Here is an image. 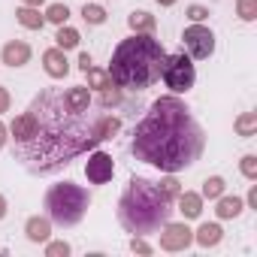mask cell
<instances>
[{"label": "cell", "instance_id": "obj_34", "mask_svg": "<svg viewBox=\"0 0 257 257\" xmlns=\"http://www.w3.org/2000/svg\"><path fill=\"white\" fill-rule=\"evenodd\" d=\"M88 67H91V55H88V52H82V55H79V70L85 73Z\"/></svg>", "mask_w": 257, "mask_h": 257}, {"label": "cell", "instance_id": "obj_21", "mask_svg": "<svg viewBox=\"0 0 257 257\" xmlns=\"http://www.w3.org/2000/svg\"><path fill=\"white\" fill-rule=\"evenodd\" d=\"M55 43H58V49H64V52H67V49H76V46H79V31L61 25L58 34H55Z\"/></svg>", "mask_w": 257, "mask_h": 257}, {"label": "cell", "instance_id": "obj_8", "mask_svg": "<svg viewBox=\"0 0 257 257\" xmlns=\"http://www.w3.org/2000/svg\"><path fill=\"white\" fill-rule=\"evenodd\" d=\"M85 176H88L91 185H106V182H112V176H115V161H112V155H106V152L88 155Z\"/></svg>", "mask_w": 257, "mask_h": 257}, {"label": "cell", "instance_id": "obj_22", "mask_svg": "<svg viewBox=\"0 0 257 257\" xmlns=\"http://www.w3.org/2000/svg\"><path fill=\"white\" fill-rule=\"evenodd\" d=\"M158 191H161V194H164V197H167V200L173 203V200H176V197L182 194V185H179L176 173H167V179H161V182H158Z\"/></svg>", "mask_w": 257, "mask_h": 257}, {"label": "cell", "instance_id": "obj_3", "mask_svg": "<svg viewBox=\"0 0 257 257\" xmlns=\"http://www.w3.org/2000/svg\"><path fill=\"white\" fill-rule=\"evenodd\" d=\"M164 61H167V52L161 40H155L152 34H134L115 46L109 79L124 91H146L161 79Z\"/></svg>", "mask_w": 257, "mask_h": 257}, {"label": "cell", "instance_id": "obj_33", "mask_svg": "<svg viewBox=\"0 0 257 257\" xmlns=\"http://www.w3.org/2000/svg\"><path fill=\"white\" fill-rule=\"evenodd\" d=\"M7 109H10V91L0 85V112H7Z\"/></svg>", "mask_w": 257, "mask_h": 257}, {"label": "cell", "instance_id": "obj_37", "mask_svg": "<svg viewBox=\"0 0 257 257\" xmlns=\"http://www.w3.org/2000/svg\"><path fill=\"white\" fill-rule=\"evenodd\" d=\"M4 215H7V200H4V194H0V221H4Z\"/></svg>", "mask_w": 257, "mask_h": 257}, {"label": "cell", "instance_id": "obj_26", "mask_svg": "<svg viewBox=\"0 0 257 257\" xmlns=\"http://www.w3.org/2000/svg\"><path fill=\"white\" fill-rule=\"evenodd\" d=\"M85 76H88V85H91V88H100V91H103V88H109V85H112L109 73H103V70H97V67H88V70H85Z\"/></svg>", "mask_w": 257, "mask_h": 257}, {"label": "cell", "instance_id": "obj_11", "mask_svg": "<svg viewBox=\"0 0 257 257\" xmlns=\"http://www.w3.org/2000/svg\"><path fill=\"white\" fill-rule=\"evenodd\" d=\"M43 64H46V73H49L52 79H64V76L70 73V61H67L64 49H58V46L43 55Z\"/></svg>", "mask_w": 257, "mask_h": 257}, {"label": "cell", "instance_id": "obj_20", "mask_svg": "<svg viewBox=\"0 0 257 257\" xmlns=\"http://www.w3.org/2000/svg\"><path fill=\"white\" fill-rule=\"evenodd\" d=\"M236 134L239 137H254L257 134V112H242L236 118Z\"/></svg>", "mask_w": 257, "mask_h": 257}, {"label": "cell", "instance_id": "obj_16", "mask_svg": "<svg viewBox=\"0 0 257 257\" xmlns=\"http://www.w3.org/2000/svg\"><path fill=\"white\" fill-rule=\"evenodd\" d=\"M64 100H67V106H70L73 112H85V109L91 106V94H88V88H82V85L67 88V91H64Z\"/></svg>", "mask_w": 257, "mask_h": 257}, {"label": "cell", "instance_id": "obj_38", "mask_svg": "<svg viewBox=\"0 0 257 257\" xmlns=\"http://www.w3.org/2000/svg\"><path fill=\"white\" fill-rule=\"evenodd\" d=\"M22 4H25V7H40L43 0H22Z\"/></svg>", "mask_w": 257, "mask_h": 257}, {"label": "cell", "instance_id": "obj_39", "mask_svg": "<svg viewBox=\"0 0 257 257\" xmlns=\"http://www.w3.org/2000/svg\"><path fill=\"white\" fill-rule=\"evenodd\" d=\"M158 4H161V7H173V4H176V0H158Z\"/></svg>", "mask_w": 257, "mask_h": 257}, {"label": "cell", "instance_id": "obj_31", "mask_svg": "<svg viewBox=\"0 0 257 257\" xmlns=\"http://www.w3.org/2000/svg\"><path fill=\"white\" fill-rule=\"evenodd\" d=\"M188 19H191V22H203V19H209V10L194 4V7H188Z\"/></svg>", "mask_w": 257, "mask_h": 257}, {"label": "cell", "instance_id": "obj_32", "mask_svg": "<svg viewBox=\"0 0 257 257\" xmlns=\"http://www.w3.org/2000/svg\"><path fill=\"white\" fill-rule=\"evenodd\" d=\"M131 248H134L137 254H152V245L143 242V236H134V239H131Z\"/></svg>", "mask_w": 257, "mask_h": 257}, {"label": "cell", "instance_id": "obj_12", "mask_svg": "<svg viewBox=\"0 0 257 257\" xmlns=\"http://www.w3.org/2000/svg\"><path fill=\"white\" fill-rule=\"evenodd\" d=\"M25 233H28L31 242H49V236H52V221H49V215H46V218H43V215L28 218Z\"/></svg>", "mask_w": 257, "mask_h": 257}, {"label": "cell", "instance_id": "obj_7", "mask_svg": "<svg viewBox=\"0 0 257 257\" xmlns=\"http://www.w3.org/2000/svg\"><path fill=\"white\" fill-rule=\"evenodd\" d=\"M182 46H185L188 58L206 61V58H212V52H215V34H212L209 28H203L200 22H194L191 28H185V34H182Z\"/></svg>", "mask_w": 257, "mask_h": 257}, {"label": "cell", "instance_id": "obj_2", "mask_svg": "<svg viewBox=\"0 0 257 257\" xmlns=\"http://www.w3.org/2000/svg\"><path fill=\"white\" fill-rule=\"evenodd\" d=\"M206 134L179 97H161L134 131V158L158 167L161 173H179L200 161Z\"/></svg>", "mask_w": 257, "mask_h": 257}, {"label": "cell", "instance_id": "obj_35", "mask_svg": "<svg viewBox=\"0 0 257 257\" xmlns=\"http://www.w3.org/2000/svg\"><path fill=\"white\" fill-rule=\"evenodd\" d=\"M248 206H257V185H251L248 191Z\"/></svg>", "mask_w": 257, "mask_h": 257}, {"label": "cell", "instance_id": "obj_24", "mask_svg": "<svg viewBox=\"0 0 257 257\" xmlns=\"http://www.w3.org/2000/svg\"><path fill=\"white\" fill-rule=\"evenodd\" d=\"M67 19H70V10L64 7V4H52L49 10H46V22H52V25H67Z\"/></svg>", "mask_w": 257, "mask_h": 257}, {"label": "cell", "instance_id": "obj_17", "mask_svg": "<svg viewBox=\"0 0 257 257\" xmlns=\"http://www.w3.org/2000/svg\"><path fill=\"white\" fill-rule=\"evenodd\" d=\"M127 25H131V31L134 34H152L155 31V16L152 13H146V10H137V13H131L127 16Z\"/></svg>", "mask_w": 257, "mask_h": 257}, {"label": "cell", "instance_id": "obj_14", "mask_svg": "<svg viewBox=\"0 0 257 257\" xmlns=\"http://www.w3.org/2000/svg\"><path fill=\"white\" fill-rule=\"evenodd\" d=\"M176 203H179V212H182L185 218H200V212H203V197H200V194L182 191V194L176 197Z\"/></svg>", "mask_w": 257, "mask_h": 257}, {"label": "cell", "instance_id": "obj_30", "mask_svg": "<svg viewBox=\"0 0 257 257\" xmlns=\"http://www.w3.org/2000/svg\"><path fill=\"white\" fill-rule=\"evenodd\" d=\"M46 254H49V257H67V254H70V245H67V242H49V245H46Z\"/></svg>", "mask_w": 257, "mask_h": 257}, {"label": "cell", "instance_id": "obj_28", "mask_svg": "<svg viewBox=\"0 0 257 257\" xmlns=\"http://www.w3.org/2000/svg\"><path fill=\"white\" fill-rule=\"evenodd\" d=\"M118 103H121V91H118V88H112V85H109V88H103V91H100V106H103V109L118 106Z\"/></svg>", "mask_w": 257, "mask_h": 257}, {"label": "cell", "instance_id": "obj_29", "mask_svg": "<svg viewBox=\"0 0 257 257\" xmlns=\"http://www.w3.org/2000/svg\"><path fill=\"white\" fill-rule=\"evenodd\" d=\"M239 167H242V176H245V179H251V182L257 179V158H254V155H245Z\"/></svg>", "mask_w": 257, "mask_h": 257}, {"label": "cell", "instance_id": "obj_36", "mask_svg": "<svg viewBox=\"0 0 257 257\" xmlns=\"http://www.w3.org/2000/svg\"><path fill=\"white\" fill-rule=\"evenodd\" d=\"M7 140H10V137H7V127H4V124H0V149H4V146H7Z\"/></svg>", "mask_w": 257, "mask_h": 257}, {"label": "cell", "instance_id": "obj_1", "mask_svg": "<svg viewBox=\"0 0 257 257\" xmlns=\"http://www.w3.org/2000/svg\"><path fill=\"white\" fill-rule=\"evenodd\" d=\"M28 109L34 112V134L31 140L16 143V158L34 176L58 173L73 158L91 152L121 131V118L115 115H88L91 106L85 112H73L64 100V91L58 88H46L43 94H37Z\"/></svg>", "mask_w": 257, "mask_h": 257}, {"label": "cell", "instance_id": "obj_5", "mask_svg": "<svg viewBox=\"0 0 257 257\" xmlns=\"http://www.w3.org/2000/svg\"><path fill=\"white\" fill-rule=\"evenodd\" d=\"M91 206V194L82 185L61 182L46 191V215L58 227H76Z\"/></svg>", "mask_w": 257, "mask_h": 257}, {"label": "cell", "instance_id": "obj_23", "mask_svg": "<svg viewBox=\"0 0 257 257\" xmlns=\"http://www.w3.org/2000/svg\"><path fill=\"white\" fill-rule=\"evenodd\" d=\"M224 188H227L224 179H221V176H212V179L203 182V194H200V197H206V200H218V197L224 194Z\"/></svg>", "mask_w": 257, "mask_h": 257}, {"label": "cell", "instance_id": "obj_15", "mask_svg": "<svg viewBox=\"0 0 257 257\" xmlns=\"http://www.w3.org/2000/svg\"><path fill=\"white\" fill-rule=\"evenodd\" d=\"M16 19L28 31H43V25H46V16H40V7H22L16 13Z\"/></svg>", "mask_w": 257, "mask_h": 257}, {"label": "cell", "instance_id": "obj_9", "mask_svg": "<svg viewBox=\"0 0 257 257\" xmlns=\"http://www.w3.org/2000/svg\"><path fill=\"white\" fill-rule=\"evenodd\" d=\"M158 233H161V248L164 251H185L194 242V230L188 224H170L167 221Z\"/></svg>", "mask_w": 257, "mask_h": 257}, {"label": "cell", "instance_id": "obj_25", "mask_svg": "<svg viewBox=\"0 0 257 257\" xmlns=\"http://www.w3.org/2000/svg\"><path fill=\"white\" fill-rule=\"evenodd\" d=\"M82 19H85L88 25H103V22H106V10L97 7V4H85V7H82Z\"/></svg>", "mask_w": 257, "mask_h": 257}, {"label": "cell", "instance_id": "obj_13", "mask_svg": "<svg viewBox=\"0 0 257 257\" xmlns=\"http://www.w3.org/2000/svg\"><path fill=\"white\" fill-rule=\"evenodd\" d=\"M10 134H13V140H16V143H25V140H31V134H34V112H31V109H25V112H22L16 121H13Z\"/></svg>", "mask_w": 257, "mask_h": 257}, {"label": "cell", "instance_id": "obj_4", "mask_svg": "<svg viewBox=\"0 0 257 257\" xmlns=\"http://www.w3.org/2000/svg\"><path fill=\"white\" fill-rule=\"evenodd\" d=\"M170 218H173V203L158 191V185L143 176H134L118 200L121 227L134 236H146V233H158Z\"/></svg>", "mask_w": 257, "mask_h": 257}, {"label": "cell", "instance_id": "obj_10", "mask_svg": "<svg viewBox=\"0 0 257 257\" xmlns=\"http://www.w3.org/2000/svg\"><path fill=\"white\" fill-rule=\"evenodd\" d=\"M0 61H4L7 67H25L31 61V46L25 40H10L4 46V52H0Z\"/></svg>", "mask_w": 257, "mask_h": 257}, {"label": "cell", "instance_id": "obj_6", "mask_svg": "<svg viewBox=\"0 0 257 257\" xmlns=\"http://www.w3.org/2000/svg\"><path fill=\"white\" fill-rule=\"evenodd\" d=\"M161 79H164V85H167L173 94H185V91H191V88H194V82H197L194 61H191L185 52H179V55H170V58L164 61Z\"/></svg>", "mask_w": 257, "mask_h": 257}, {"label": "cell", "instance_id": "obj_18", "mask_svg": "<svg viewBox=\"0 0 257 257\" xmlns=\"http://www.w3.org/2000/svg\"><path fill=\"white\" fill-rule=\"evenodd\" d=\"M221 236H224V230L218 224H200V230L194 233V242L203 245V248H212V245L221 242Z\"/></svg>", "mask_w": 257, "mask_h": 257}, {"label": "cell", "instance_id": "obj_19", "mask_svg": "<svg viewBox=\"0 0 257 257\" xmlns=\"http://www.w3.org/2000/svg\"><path fill=\"white\" fill-rule=\"evenodd\" d=\"M215 215L224 218V221H227V218H239V215H242V200L221 194V197H218V206H215Z\"/></svg>", "mask_w": 257, "mask_h": 257}, {"label": "cell", "instance_id": "obj_27", "mask_svg": "<svg viewBox=\"0 0 257 257\" xmlns=\"http://www.w3.org/2000/svg\"><path fill=\"white\" fill-rule=\"evenodd\" d=\"M236 10H239V19L242 22H254L257 19V0H239Z\"/></svg>", "mask_w": 257, "mask_h": 257}]
</instances>
